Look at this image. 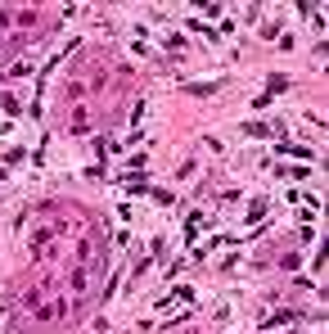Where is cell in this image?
Segmentation results:
<instances>
[{"instance_id":"cell-1","label":"cell","mask_w":329,"mask_h":334,"mask_svg":"<svg viewBox=\"0 0 329 334\" xmlns=\"http://www.w3.org/2000/svg\"><path fill=\"white\" fill-rule=\"evenodd\" d=\"M198 231H203V212H190V217H185V235H190V239H194Z\"/></svg>"}]
</instances>
